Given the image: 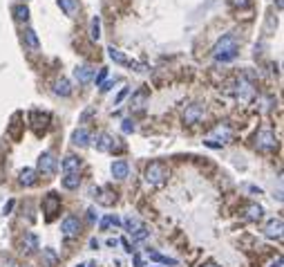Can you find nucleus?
Masks as SVG:
<instances>
[{"mask_svg":"<svg viewBox=\"0 0 284 267\" xmlns=\"http://www.w3.org/2000/svg\"><path fill=\"white\" fill-rule=\"evenodd\" d=\"M237 54H240V41H237L235 34L221 36L215 43V48H213V56H215V61H219V63H228V61L237 59Z\"/></svg>","mask_w":284,"mask_h":267,"instance_id":"obj_1","label":"nucleus"},{"mask_svg":"<svg viewBox=\"0 0 284 267\" xmlns=\"http://www.w3.org/2000/svg\"><path fill=\"white\" fill-rule=\"evenodd\" d=\"M168 175H170L168 166L161 164V162H153V164H148L146 173H143V177H146V182L150 184V187H161V184H166Z\"/></svg>","mask_w":284,"mask_h":267,"instance_id":"obj_2","label":"nucleus"},{"mask_svg":"<svg viewBox=\"0 0 284 267\" xmlns=\"http://www.w3.org/2000/svg\"><path fill=\"white\" fill-rule=\"evenodd\" d=\"M255 148L262 150V153H273L275 148H278V137H275L273 130H260L258 135H255Z\"/></svg>","mask_w":284,"mask_h":267,"instance_id":"obj_3","label":"nucleus"},{"mask_svg":"<svg viewBox=\"0 0 284 267\" xmlns=\"http://www.w3.org/2000/svg\"><path fill=\"white\" fill-rule=\"evenodd\" d=\"M56 166H58V162L52 153H43V155L38 157L36 173H41V175H54V173H56Z\"/></svg>","mask_w":284,"mask_h":267,"instance_id":"obj_4","label":"nucleus"},{"mask_svg":"<svg viewBox=\"0 0 284 267\" xmlns=\"http://www.w3.org/2000/svg\"><path fill=\"white\" fill-rule=\"evenodd\" d=\"M235 97L240 99V101H251L253 97H255V86H253L248 79H237L235 83Z\"/></svg>","mask_w":284,"mask_h":267,"instance_id":"obj_5","label":"nucleus"},{"mask_svg":"<svg viewBox=\"0 0 284 267\" xmlns=\"http://www.w3.org/2000/svg\"><path fill=\"white\" fill-rule=\"evenodd\" d=\"M119 139H114L110 133H101L99 139H96V148L101 150V153H114V150H121L123 144H116Z\"/></svg>","mask_w":284,"mask_h":267,"instance_id":"obj_6","label":"nucleus"},{"mask_svg":"<svg viewBox=\"0 0 284 267\" xmlns=\"http://www.w3.org/2000/svg\"><path fill=\"white\" fill-rule=\"evenodd\" d=\"M61 231H63L65 238H76V236L81 234V220L76 218V216H67V218L63 220V224H61Z\"/></svg>","mask_w":284,"mask_h":267,"instance_id":"obj_7","label":"nucleus"},{"mask_svg":"<svg viewBox=\"0 0 284 267\" xmlns=\"http://www.w3.org/2000/svg\"><path fill=\"white\" fill-rule=\"evenodd\" d=\"M231 126H228V123H219V126H215V128L211 130V135H208V137L206 139H211V142H217V144H226L228 139H231Z\"/></svg>","mask_w":284,"mask_h":267,"instance_id":"obj_8","label":"nucleus"},{"mask_svg":"<svg viewBox=\"0 0 284 267\" xmlns=\"http://www.w3.org/2000/svg\"><path fill=\"white\" fill-rule=\"evenodd\" d=\"M43 209H45L47 218L52 220L54 216L58 214V209H61V198H58L56 193H47V195H45V200H43Z\"/></svg>","mask_w":284,"mask_h":267,"instance_id":"obj_9","label":"nucleus"},{"mask_svg":"<svg viewBox=\"0 0 284 267\" xmlns=\"http://www.w3.org/2000/svg\"><path fill=\"white\" fill-rule=\"evenodd\" d=\"M94 68L92 65H79V68L74 70V79L79 81L81 86H85V83H89V81H94Z\"/></svg>","mask_w":284,"mask_h":267,"instance_id":"obj_10","label":"nucleus"},{"mask_svg":"<svg viewBox=\"0 0 284 267\" xmlns=\"http://www.w3.org/2000/svg\"><path fill=\"white\" fill-rule=\"evenodd\" d=\"M201 117H204V106H201V103H193V106H188L184 110V121L186 123H197Z\"/></svg>","mask_w":284,"mask_h":267,"instance_id":"obj_11","label":"nucleus"},{"mask_svg":"<svg viewBox=\"0 0 284 267\" xmlns=\"http://www.w3.org/2000/svg\"><path fill=\"white\" fill-rule=\"evenodd\" d=\"M282 229H284L282 218H273L268 220V224L264 227V236L266 238H282Z\"/></svg>","mask_w":284,"mask_h":267,"instance_id":"obj_12","label":"nucleus"},{"mask_svg":"<svg viewBox=\"0 0 284 267\" xmlns=\"http://www.w3.org/2000/svg\"><path fill=\"white\" fill-rule=\"evenodd\" d=\"M21 247H22L25 254H34V251L38 249V236L32 234V231L25 234V236H22V241H21Z\"/></svg>","mask_w":284,"mask_h":267,"instance_id":"obj_13","label":"nucleus"},{"mask_svg":"<svg viewBox=\"0 0 284 267\" xmlns=\"http://www.w3.org/2000/svg\"><path fill=\"white\" fill-rule=\"evenodd\" d=\"M29 121H32V126L34 128H47L49 126V115L47 112H38V110H34V112H29Z\"/></svg>","mask_w":284,"mask_h":267,"instance_id":"obj_14","label":"nucleus"},{"mask_svg":"<svg viewBox=\"0 0 284 267\" xmlns=\"http://www.w3.org/2000/svg\"><path fill=\"white\" fill-rule=\"evenodd\" d=\"M72 142H74V146H79V148H87L89 146V133L85 128H76L72 133Z\"/></svg>","mask_w":284,"mask_h":267,"instance_id":"obj_15","label":"nucleus"},{"mask_svg":"<svg viewBox=\"0 0 284 267\" xmlns=\"http://www.w3.org/2000/svg\"><path fill=\"white\" fill-rule=\"evenodd\" d=\"M128 173H130V166H128V162L116 160L114 164H112V175H114V180H126Z\"/></svg>","mask_w":284,"mask_h":267,"instance_id":"obj_16","label":"nucleus"},{"mask_svg":"<svg viewBox=\"0 0 284 267\" xmlns=\"http://www.w3.org/2000/svg\"><path fill=\"white\" fill-rule=\"evenodd\" d=\"M244 216H246V220H251V222H258V220H262L264 216V209L260 207V204H248L246 209H244Z\"/></svg>","mask_w":284,"mask_h":267,"instance_id":"obj_17","label":"nucleus"},{"mask_svg":"<svg viewBox=\"0 0 284 267\" xmlns=\"http://www.w3.org/2000/svg\"><path fill=\"white\" fill-rule=\"evenodd\" d=\"M54 92H56L58 97H69L72 95V83H69L65 76H61V79H56V83H54Z\"/></svg>","mask_w":284,"mask_h":267,"instance_id":"obj_18","label":"nucleus"},{"mask_svg":"<svg viewBox=\"0 0 284 267\" xmlns=\"http://www.w3.org/2000/svg\"><path fill=\"white\" fill-rule=\"evenodd\" d=\"M56 2L67 16H76L79 14V0H56Z\"/></svg>","mask_w":284,"mask_h":267,"instance_id":"obj_19","label":"nucleus"},{"mask_svg":"<svg viewBox=\"0 0 284 267\" xmlns=\"http://www.w3.org/2000/svg\"><path fill=\"white\" fill-rule=\"evenodd\" d=\"M79 169H81V160L76 155H67L63 160V171L65 173H79Z\"/></svg>","mask_w":284,"mask_h":267,"instance_id":"obj_20","label":"nucleus"},{"mask_svg":"<svg viewBox=\"0 0 284 267\" xmlns=\"http://www.w3.org/2000/svg\"><path fill=\"white\" fill-rule=\"evenodd\" d=\"M108 56H110L112 61H114V63H119V65H130L132 61L128 59L126 54L121 52V49H116V48H108Z\"/></svg>","mask_w":284,"mask_h":267,"instance_id":"obj_21","label":"nucleus"},{"mask_svg":"<svg viewBox=\"0 0 284 267\" xmlns=\"http://www.w3.org/2000/svg\"><path fill=\"white\" fill-rule=\"evenodd\" d=\"M22 38H25V43L29 45V48H32V49H38V48H41V41H38L36 32H34L32 27H27L25 32H22Z\"/></svg>","mask_w":284,"mask_h":267,"instance_id":"obj_22","label":"nucleus"},{"mask_svg":"<svg viewBox=\"0 0 284 267\" xmlns=\"http://www.w3.org/2000/svg\"><path fill=\"white\" fill-rule=\"evenodd\" d=\"M21 184L22 187H34V184H36V171H34V169H22L21 171Z\"/></svg>","mask_w":284,"mask_h":267,"instance_id":"obj_23","label":"nucleus"},{"mask_svg":"<svg viewBox=\"0 0 284 267\" xmlns=\"http://www.w3.org/2000/svg\"><path fill=\"white\" fill-rule=\"evenodd\" d=\"M79 184H81L79 173H65V177H63V187L67 189V191H74V189H79Z\"/></svg>","mask_w":284,"mask_h":267,"instance_id":"obj_24","label":"nucleus"},{"mask_svg":"<svg viewBox=\"0 0 284 267\" xmlns=\"http://www.w3.org/2000/svg\"><path fill=\"white\" fill-rule=\"evenodd\" d=\"M146 101H148V92H146V90H141V92H137V95L132 97L130 108H134V110H141V108L146 106Z\"/></svg>","mask_w":284,"mask_h":267,"instance_id":"obj_25","label":"nucleus"},{"mask_svg":"<svg viewBox=\"0 0 284 267\" xmlns=\"http://www.w3.org/2000/svg\"><path fill=\"white\" fill-rule=\"evenodd\" d=\"M11 14H14V18H16L18 23L29 21V9H27V5H16L11 9Z\"/></svg>","mask_w":284,"mask_h":267,"instance_id":"obj_26","label":"nucleus"},{"mask_svg":"<svg viewBox=\"0 0 284 267\" xmlns=\"http://www.w3.org/2000/svg\"><path fill=\"white\" fill-rule=\"evenodd\" d=\"M89 38L92 41H99L101 38V16H94L89 23Z\"/></svg>","mask_w":284,"mask_h":267,"instance_id":"obj_27","label":"nucleus"},{"mask_svg":"<svg viewBox=\"0 0 284 267\" xmlns=\"http://www.w3.org/2000/svg\"><path fill=\"white\" fill-rule=\"evenodd\" d=\"M148 258H150V261L161 263V265H177L175 258H168V256H163V254H157V251H150V249H148Z\"/></svg>","mask_w":284,"mask_h":267,"instance_id":"obj_28","label":"nucleus"},{"mask_svg":"<svg viewBox=\"0 0 284 267\" xmlns=\"http://www.w3.org/2000/svg\"><path fill=\"white\" fill-rule=\"evenodd\" d=\"M123 227H126L128 234H134L137 229H141V227H143V222H141V220H137V218H132V216H128V218L123 220Z\"/></svg>","mask_w":284,"mask_h":267,"instance_id":"obj_29","label":"nucleus"},{"mask_svg":"<svg viewBox=\"0 0 284 267\" xmlns=\"http://www.w3.org/2000/svg\"><path fill=\"white\" fill-rule=\"evenodd\" d=\"M130 236H132V243H143L148 236H150V231H148L146 227H141V229H137L134 234H130Z\"/></svg>","mask_w":284,"mask_h":267,"instance_id":"obj_30","label":"nucleus"},{"mask_svg":"<svg viewBox=\"0 0 284 267\" xmlns=\"http://www.w3.org/2000/svg\"><path fill=\"white\" fill-rule=\"evenodd\" d=\"M119 222H121V220L116 218V216H106V218L101 220V229L106 231L108 227H116V224H119Z\"/></svg>","mask_w":284,"mask_h":267,"instance_id":"obj_31","label":"nucleus"},{"mask_svg":"<svg viewBox=\"0 0 284 267\" xmlns=\"http://www.w3.org/2000/svg\"><path fill=\"white\" fill-rule=\"evenodd\" d=\"M43 258H45V263H47V265L49 267H52L54 265V263H56V251H54V249H43Z\"/></svg>","mask_w":284,"mask_h":267,"instance_id":"obj_32","label":"nucleus"},{"mask_svg":"<svg viewBox=\"0 0 284 267\" xmlns=\"http://www.w3.org/2000/svg\"><path fill=\"white\" fill-rule=\"evenodd\" d=\"M121 130L123 133H134V121H132V119H123Z\"/></svg>","mask_w":284,"mask_h":267,"instance_id":"obj_33","label":"nucleus"},{"mask_svg":"<svg viewBox=\"0 0 284 267\" xmlns=\"http://www.w3.org/2000/svg\"><path fill=\"white\" fill-rule=\"evenodd\" d=\"M106 76H108V70L106 68H101V72L99 74H94V81H96V86H101L103 81H106Z\"/></svg>","mask_w":284,"mask_h":267,"instance_id":"obj_34","label":"nucleus"},{"mask_svg":"<svg viewBox=\"0 0 284 267\" xmlns=\"http://www.w3.org/2000/svg\"><path fill=\"white\" fill-rule=\"evenodd\" d=\"M231 5L237 7V9H244V7L251 5V0H231Z\"/></svg>","mask_w":284,"mask_h":267,"instance_id":"obj_35","label":"nucleus"},{"mask_svg":"<svg viewBox=\"0 0 284 267\" xmlns=\"http://www.w3.org/2000/svg\"><path fill=\"white\" fill-rule=\"evenodd\" d=\"M128 92H130V88H123V90L119 92V97H116V99H114V106H119V103H121L123 99H126V95H128Z\"/></svg>","mask_w":284,"mask_h":267,"instance_id":"obj_36","label":"nucleus"},{"mask_svg":"<svg viewBox=\"0 0 284 267\" xmlns=\"http://www.w3.org/2000/svg\"><path fill=\"white\" fill-rule=\"evenodd\" d=\"M87 218L92 220V222H94V220H96V211H94V209H89V211H87Z\"/></svg>","mask_w":284,"mask_h":267,"instance_id":"obj_37","label":"nucleus"},{"mask_svg":"<svg viewBox=\"0 0 284 267\" xmlns=\"http://www.w3.org/2000/svg\"><path fill=\"white\" fill-rule=\"evenodd\" d=\"M134 265H137V267H143V258H141V256H134Z\"/></svg>","mask_w":284,"mask_h":267,"instance_id":"obj_38","label":"nucleus"},{"mask_svg":"<svg viewBox=\"0 0 284 267\" xmlns=\"http://www.w3.org/2000/svg\"><path fill=\"white\" fill-rule=\"evenodd\" d=\"M280 265H282V258H278V261L271 263V267H280Z\"/></svg>","mask_w":284,"mask_h":267,"instance_id":"obj_39","label":"nucleus"},{"mask_svg":"<svg viewBox=\"0 0 284 267\" xmlns=\"http://www.w3.org/2000/svg\"><path fill=\"white\" fill-rule=\"evenodd\" d=\"M204 267H217V265H215V263H206Z\"/></svg>","mask_w":284,"mask_h":267,"instance_id":"obj_40","label":"nucleus"},{"mask_svg":"<svg viewBox=\"0 0 284 267\" xmlns=\"http://www.w3.org/2000/svg\"><path fill=\"white\" fill-rule=\"evenodd\" d=\"M22 267H27V265H22Z\"/></svg>","mask_w":284,"mask_h":267,"instance_id":"obj_41","label":"nucleus"}]
</instances>
